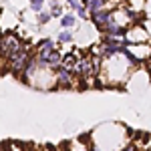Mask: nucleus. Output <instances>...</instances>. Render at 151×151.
Returning a JSON list of instances; mask_svg holds the SVG:
<instances>
[{"mask_svg": "<svg viewBox=\"0 0 151 151\" xmlns=\"http://www.w3.org/2000/svg\"><path fill=\"white\" fill-rule=\"evenodd\" d=\"M50 2H60V0H50Z\"/></svg>", "mask_w": 151, "mask_h": 151, "instance_id": "21", "label": "nucleus"}, {"mask_svg": "<svg viewBox=\"0 0 151 151\" xmlns=\"http://www.w3.org/2000/svg\"><path fill=\"white\" fill-rule=\"evenodd\" d=\"M141 22H143V26H145V30H147V35L151 36V18H149V20H141Z\"/></svg>", "mask_w": 151, "mask_h": 151, "instance_id": "19", "label": "nucleus"}, {"mask_svg": "<svg viewBox=\"0 0 151 151\" xmlns=\"http://www.w3.org/2000/svg\"><path fill=\"white\" fill-rule=\"evenodd\" d=\"M125 42L127 45H147V42H151V36L147 35V30H145L141 20L125 30Z\"/></svg>", "mask_w": 151, "mask_h": 151, "instance_id": "6", "label": "nucleus"}, {"mask_svg": "<svg viewBox=\"0 0 151 151\" xmlns=\"http://www.w3.org/2000/svg\"><path fill=\"white\" fill-rule=\"evenodd\" d=\"M89 22L93 24L95 28L103 35L107 24L111 22V10H99V12H91L89 14Z\"/></svg>", "mask_w": 151, "mask_h": 151, "instance_id": "8", "label": "nucleus"}, {"mask_svg": "<svg viewBox=\"0 0 151 151\" xmlns=\"http://www.w3.org/2000/svg\"><path fill=\"white\" fill-rule=\"evenodd\" d=\"M125 52L137 65H145L151 60V42H147V45H127Z\"/></svg>", "mask_w": 151, "mask_h": 151, "instance_id": "7", "label": "nucleus"}, {"mask_svg": "<svg viewBox=\"0 0 151 151\" xmlns=\"http://www.w3.org/2000/svg\"><path fill=\"white\" fill-rule=\"evenodd\" d=\"M65 4L70 8V12H75V10H77V8L83 4V2H81V0H65Z\"/></svg>", "mask_w": 151, "mask_h": 151, "instance_id": "17", "label": "nucleus"}, {"mask_svg": "<svg viewBox=\"0 0 151 151\" xmlns=\"http://www.w3.org/2000/svg\"><path fill=\"white\" fill-rule=\"evenodd\" d=\"M121 151H139V149H137V145H135V143H129V145H125Z\"/></svg>", "mask_w": 151, "mask_h": 151, "instance_id": "18", "label": "nucleus"}, {"mask_svg": "<svg viewBox=\"0 0 151 151\" xmlns=\"http://www.w3.org/2000/svg\"><path fill=\"white\" fill-rule=\"evenodd\" d=\"M145 2H147V0H125V6H127L131 12H135V14H139V16H141Z\"/></svg>", "mask_w": 151, "mask_h": 151, "instance_id": "12", "label": "nucleus"}, {"mask_svg": "<svg viewBox=\"0 0 151 151\" xmlns=\"http://www.w3.org/2000/svg\"><path fill=\"white\" fill-rule=\"evenodd\" d=\"M55 40H57V45H73L75 42V32L67 30V28H58Z\"/></svg>", "mask_w": 151, "mask_h": 151, "instance_id": "11", "label": "nucleus"}, {"mask_svg": "<svg viewBox=\"0 0 151 151\" xmlns=\"http://www.w3.org/2000/svg\"><path fill=\"white\" fill-rule=\"evenodd\" d=\"M77 24H79V18H77L75 12H65V14L58 18V26H60V28H67V30H73Z\"/></svg>", "mask_w": 151, "mask_h": 151, "instance_id": "10", "label": "nucleus"}, {"mask_svg": "<svg viewBox=\"0 0 151 151\" xmlns=\"http://www.w3.org/2000/svg\"><path fill=\"white\" fill-rule=\"evenodd\" d=\"M50 20H52V16H50V12H48V10H42V12L36 14V22H38V26H47Z\"/></svg>", "mask_w": 151, "mask_h": 151, "instance_id": "15", "label": "nucleus"}, {"mask_svg": "<svg viewBox=\"0 0 151 151\" xmlns=\"http://www.w3.org/2000/svg\"><path fill=\"white\" fill-rule=\"evenodd\" d=\"M24 47H26V42H24L14 30H12V32H2V52H0V57L4 58V60L14 57V55H16L18 50H22Z\"/></svg>", "mask_w": 151, "mask_h": 151, "instance_id": "5", "label": "nucleus"}, {"mask_svg": "<svg viewBox=\"0 0 151 151\" xmlns=\"http://www.w3.org/2000/svg\"><path fill=\"white\" fill-rule=\"evenodd\" d=\"M58 45L55 38H50V36H45V38H40L38 42L35 45V55H42V52H50V50H55Z\"/></svg>", "mask_w": 151, "mask_h": 151, "instance_id": "9", "label": "nucleus"}, {"mask_svg": "<svg viewBox=\"0 0 151 151\" xmlns=\"http://www.w3.org/2000/svg\"><path fill=\"white\" fill-rule=\"evenodd\" d=\"M4 69H6V65H4V58L0 57V73H2V70H4Z\"/></svg>", "mask_w": 151, "mask_h": 151, "instance_id": "20", "label": "nucleus"}, {"mask_svg": "<svg viewBox=\"0 0 151 151\" xmlns=\"http://www.w3.org/2000/svg\"><path fill=\"white\" fill-rule=\"evenodd\" d=\"M47 10L50 12V16H52V18H60V16L65 14V6H63L60 2H50Z\"/></svg>", "mask_w": 151, "mask_h": 151, "instance_id": "13", "label": "nucleus"}, {"mask_svg": "<svg viewBox=\"0 0 151 151\" xmlns=\"http://www.w3.org/2000/svg\"><path fill=\"white\" fill-rule=\"evenodd\" d=\"M75 28H77V32H75V40L79 42L81 50H83V48H91L93 45H97V42L101 40V32H99L89 20H81Z\"/></svg>", "mask_w": 151, "mask_h": 151, "instance_id": "4", "label": "nucleus"}, {"mask_svg": "<svg viewBox=\"0 0 151 151\" xmlns=\"http://www.w3.org/2000/svg\"><path fill=\"white\" fill-rule=\"evenodd\" d=\"M133 131L119 123V121H107L101 123L99 127H95L89 133V141H91V147L99 151H121L125 145L131 143Z\"/></svg>", "mask_w": 151, "mask_h": 151, "instance_id": "2", "label": "nucleus"}, {"mask_svg": "<svg viewBox=\"0 0 151 151\" xmlns=\"http://www.w3.org/2000/svg\"><path fill=\"white\" fill-rule=\"evenodd\" d=\"M20 81L36 91H52V89H57V69H50L32 57L28 67L24 69Z\"/></svg>", "mask_w": 151, "mask_h": 151, "instance_id": "3", "label": "nucleus"}, {"mask_svg": "<svg viewBox=\"0 0 151 151\" xmlns=\"http://www.w3.org/2000/svg\"><path fill=\"white\" fill-rule=\"evenodd\" d=\"M28 10L35 14L47 10V0H28Z\"/></svg>", "mask_w": 151, "mask_h": 151, "instance_id": "14", "label": "nucleus"}, {"mask_svg": "<svg viewBox=\"0 0 151 151\" xmlns=\"http://www.w3.org/2000/svg\"><path fill=\"white\" fill-rule=\"evenodd\" d=\"M137 67H141V65H137L133 58H129L125 50L119 52V55H111V57L101 58L99 75H97V87H101V89L125 87L129 75Z\"/></svg>", "mask_w": 151, "mask_h": 151, "instance_id": "1", "label": "nucleus"}, {"mask_svg": "<svg viewBox=\"0 0 151 151\" xmlns=\"http://www.w3.org/2000/svg\"><path fill=\"white\" fill-rule=\"evenodd\" d=\"M75 14H77V18H81V20H89V10H87L83 4L75 10Z\"/></svg>", "mask_w": 151, "mask_h": 151, "instance_id": "16", "label": "nucleus"}]
</instances>
